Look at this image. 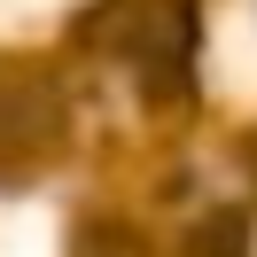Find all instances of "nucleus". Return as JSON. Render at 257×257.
<instances>
[{
    "mask_svg": "<svg viewBox=\"0 0 257 257\" xmlns=\"http://www.w3.org/2000/svg\"><path fill=\"white\" fill-rule=\"evenodd\" d=\"M125 63L148 101L195 94V0H125Z\"/></svg>",
    "mask_w": 257,
    "mask_h": 257,
    "instance_id": "1",
    "label": "nucleus"
},
{
    "mask_svg": "<svg viewBox=\"0 0 257 257\" xmlns=\"http://www.w3.org/2000/svg\"><path fill=\"white\" fill-rule=\"evenodd\" d=\"M187 257H249V218L241 210H226V218H210L203 234H195Z\"/></svg>",
    "mask_w": 257,
    "mask_h": 257,
    "instance_id": "2",
    "label": "nucleus"
}]
</instances>
